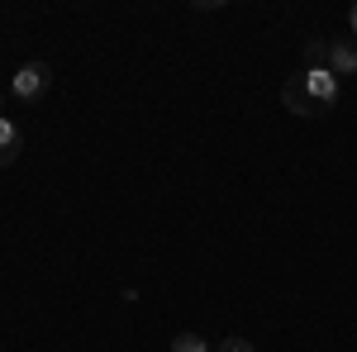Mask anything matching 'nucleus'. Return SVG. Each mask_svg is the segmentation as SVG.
Segmentation results:
<instances>
[{"label":"nucleus","mask_w":357,"mask_h":352,"mask_svg":"<svg viewBox=\"0 0 357 352\" xmlns=\"http://www.w3.org/2000/svg\"><path fill=\"white\" fill-rule=\"evenodd\" d=\"M48 86H53V67H48V62H24V67L15 72V82H10V95L24 100V105H33V100H43Z\"/></svg>","instance_id":"f257e3e1"},{"label":"nucleus","mask_w":357,"mask_h":352,"mask_svg":"<svg viewBox=\"0 0 357 352\" xmlns=\"http://www.w3.org/2000/svg\"><path fill=\"white\" fill-rule=\"evenodd\" d=\"M301 86H305L310 105L319 109V114L338 105V77H333L329 67H305V72H301Z\"/></svg>","instance_id":"f03ea898"},{"label":"nucleus","mask_w":357,"mask_h":352,"mask_svg":"<svg viewBox=\"0 0 357 352\" xmlns=\"http://www.w3.org/2000/svg\"><path fill=\"white\" fill-rule=\"evenodd\" d=\"M329 72L343 82V77H357V43H343V38H333L329 43Z\"/></svg>","instance_id":"7ed1b4c3"},{"label":"nucleus","mask_w":357,"mask_h":352,"mask_svg":"<svg viewBox=\"0 0 357 352\" xmlns=\"http://www.w3.org/2000/svg\"><path fill=\"white\" fill-rule=\"evenodd\" d=\"M281 100H286V109H291V114H301V119H314V114H319V109L310 105V95H305L301 77H291V82L281 86Z\"/></svg>","instance_id":"20e7f679"},{"label":"nucleus","mask_w":357,"mask_h":352,"mask_svg":"<svg viewBox=\"0 0 357 352\" xmlns=\"http://www.w3.org/2000/svg\"><path fill=\"white\" fill-rule=\"evenodd\" d=\"M20 129H15V119H0V167H10L15 158H20Z\"/></svg>","instance_id":"39448f33"},{"label":"nucleus","mask_w":357,"mask_h":352,"mask_svg":"<svg viewBox=\"0 0 357 352\" xmlns=\"http://www.w3.org/2000/svg\"><path fill=\"white\" fill-rule=\"evenodd\" d=\"M167 352H210V343H205L200 333H176V338L167 343Z\"/></svg>","instance_id":"423d86ee"},{"label":"nucleus","mask_w":357,"mask_h":352,"mask_svg":"<svg viewBox=\"0 0 357 352\" xmlns=\"http://www.w3.org/2000/svg\"><path fill=\"white\" fill-rule=\"evenodd\" d=\"M329 43L333 38H310V43H305V62H310V67H329Z\"/></svg>","instance_id":"0eeeda50"},{"label":"nucleus","mask_w":357,"mask_h":352,"mask_svg":"<svg viewBox=\"0 0 357 352\" xmlns=\"http://www.w3.org/2000/svg\"><path fill=\"white\" fill-rule=\"evenodd\" d=\"M220 352H252V348H248L243 338H224V343H220Z\"/></svg>","instance_id":"6e6552de"},{"label":"nucleus","mask_w":357,"mask_h":352,"mask_svg":"<svg viewBox=\"0 0 357 352\" xmlns=\"http://www.w3.org/2000/svg\"><path fill=\"white\" fill-rule=\"evenodd\" d=\"M348 24H353V33H357V5H353V15H348Z\"/></svg>","instance_id":"1a4fd4ad"},{"label":"nucleus","mask_w":357,"mask_h":352,"mask_svg":"<svg viewBox=\"0 0 357 352\" xmlns=\"http://www.w3.org/2000/svg\"><path fill=\"white\" fill-rule=\"evenodd\" d=\"M0 119H5V91H0Z\"/></svg>","instance_id":"9d476101"}]
</instances>
